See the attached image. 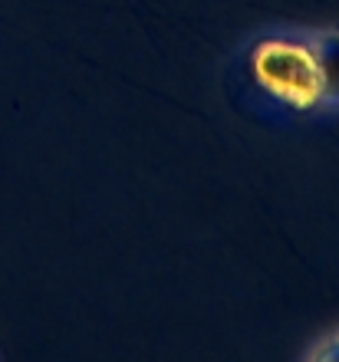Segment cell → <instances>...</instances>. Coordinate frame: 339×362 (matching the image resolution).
<instances>
[{"label":"cell","mask_w":339,"mask_h":362,"mask_svg":"<svg viewBox=\"0 0 339 362\" xmlns=\"http://www.w3.org/2000/svg\"><path fill=\"white\" fill-rule=\"evenodd\" d=\"M260 86L293 109H313L323 99V66L316 49L293 40H267L254 49Z\"/></svg>","instance_id":"6da1fadb"},{"label":"cell","mask_w":339,"mask_h":362,"mask_svg":"<svg viewBox=\"0 0 339 362\" xmlns=\"http://www.w3.org/2000/svg\"><path fill=\"white\" fill-rule=\"evenodd\" d=\"M313 356H316V359H330V356H339V346L336 343H333V346H323V349H316Z\"/></svg>","instance_id":"7a4b0ae2"}]
</instances>
